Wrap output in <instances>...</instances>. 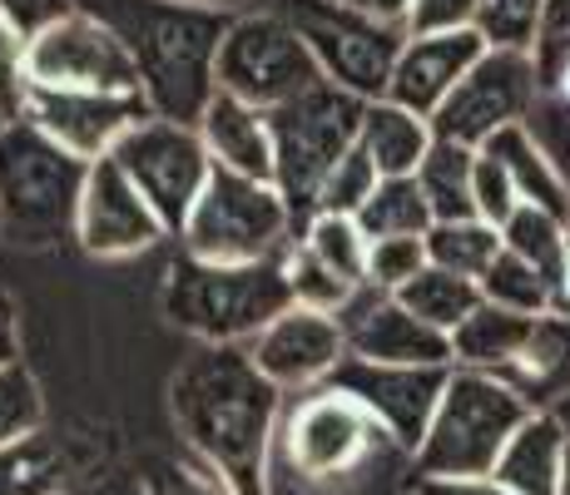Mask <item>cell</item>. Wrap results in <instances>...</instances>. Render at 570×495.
Masks as SVG:
<instances>
[{
	"label": "cell",
	"mask_w": 570,
	"mask_h": 495,
	"mask_svg": "<svg viewBox=\"0 0 570 495\" xmlns=\"http://www.w3.org/2000/svg\"><path fill=\"white\" fill-rule=\"evenodd\" d=\"M109 159L125 169V179L145 194V204L159 214L164 234L179 238L189 224L194 204L204 198L208 179H214V159H208L204 139L194 125H174V119H155L135 125Z\"/></svg>",
	"instance_id": "30bf717a"
},
{
	"label": "cell",
	"mask_w": 570,
	"mask_h": 495,
	"mask_svg": "<svg viewBox=\"0 0 570 495\" xmlns=\"http://www.w3.org/2000/svg\"><path fill=\"white\" fill-rule=\"evenodd\" d=\"M90 10L125 40L139 70V95L155 119L199 125L208 99L218 95V46L234 16L179 0H95Z\"/></svg>",
	"instance_id": "7a4b0ae2"
},
{
	"label": "cell",
	"mask_w": 570,
	"mask_h": 495,
	"mask_svg": "<svg viewBox=\"0 0 570 495\" xmlns=\"http://www.w3.org/2000/svg\"><path fill=\"white\" fill-rule=\"evenodd\" d=\"M481 288V303L491 307H507V313H521V317H546L556 313V283L546 273H535L525 258L501 248V258L487 268V278L476 283Z\"/></svg>",
	"instance_id": "4dcf8cb0"
},
{
	"label": "cell",
	"mask_w": 570,
	"mask_h": 495,
	"mask_svg": "<svg viewBox=\"0 0 570 495\" xmlns=\"http://www.w3.org/2000/svg\"><path fill=\"white\" fill-rule=\"evenodd\" d=\"M501 382H511L535 412H551L561 396H570V313L535 317L521 362Z\"/></svg>",
	"instance_id": "603a6c76"
},
{
	"label": "cell",
	"mask_w": 570,
	"mask_h": 495,
	"mask_svg": "<svg viewBox=\"0 0 570 495\" xmlns=\"http://www.w3.org/2000/svg\"><path fill=\"white\" fill-rule=\"evenodd\" d=\"M531 327H535V317H521V313H507V307L481 303L476 313L452 333V367L507 377V372L521 362Z\"/></svg>",
	"instance_id": "cb8c5ba5"
},
{
	"label": "cell",
	"mask_w": 570,
	"mask_h": 495,
	"mask_svg": "<svg viewBox=\"0 0 570 495\" xmlns=\"http://www.w3.org/2000/svg\"><path fill=\"white\" fill-rule=\"evenodd\" d=\"M535 99H541V80H535L531 55L487 50L466 70V80L452 90V99L432 115V129L446 145L487 149L501 129L525 125Z\"/></svg>",
	"instance_id": "7c38bea8"
},
{
	"label": "cell",
	"mask_w": 570,
	"mask_h": 495,
	"mask_svg": "<svg viewBox=\"0 0 570 495\" xmlns=\"http://www.w3.org/2000/svg\"><path fill=\"white\" fill-rule=\"evenodd\" d=\"M308 46L327 85L357 95V99H382L392 80L397 50L407 40L402 20L372 16L347 0H268Z\"/></svg>",
	"instance_id": "52a82bcc"
},
{
	"label": "cell",
	"mask_w": 570,
	"mask_h": 495,
	"mask_svg": "<svg viewBox=\"0 0 570 495\" xmlns=\"http://www.w3.org/2000/svg\"><path fill=\"white\" fill-rule=\"evenodd\" d=\"M90 164L40 135L30 119L0 129V238L16 248H55L75 238Z\"/></svg>",
	"instance_id": "277c9868"
},
{
	"label": "cell",
	"mask_w": 570,
	"mask_h": 495,
	"mask_svg": "<svg viewBox=\"0 0 570 495\" xmlns=\"http://www.w3.org/2000/svg\"><path fill=\"white\" fill-rule=\"evenodd\" d=\"M551 412H556V422H561V426H566V432H570V396H561V402H556V406H551Z\"/></svg>",
	"instance_id": "f907efd6"
},
{
	"label": "cell",
	"mask_w": 570,
	"mask_h": 495,
	"mask_svg": "<svg viewBox=\"0 0 570 495\" xmlns=\"http://www.w3.org/2000/svg\"><path fill=\"white\" fill-rule=\"evenodd\" d=\"M293 307L283 258L273 263H204L174 258L164 283V317L199 347H248L273 317Z\"/></svg>",
	"instance_id": "3957f363"
},
{
	"label": "cell",
	"mask_w": 570,
	"mask_h": 495,
	"mask_svg": "<svg viewBox=\"0 0 570 495\" xmlns=\"http://www.w3.org/2000/svg\"><path fill=\"white\" fill-rule=\"evenodd\" d=\"M367 99L337 90V85H317L313 95L293 99V105L273 109V189L283 194L293 214V228H308L317 214V194H323L327 174L357 149V129H363Z\"/></svg>",
	"instance_id": "8992f818"
},
{
	"label": "cell",
	"mask_w": 570,
	"mask_h": 495,
	"mask_svg": "<svg viewBox=\"0 0 570 495\" xmlns=\"http://www.w3.org/2000/svg\"><path fill=\"white\" fill-rule=\"evenodd\" d=\"M546 0H481L471 30L481 36L487 50H517L531 55L535 46V26H541Z\"/></svg>",
	"instance_id": "d590c367"
},
{
	"label": "cell",
	"mask_w": 570,
	"mask_h": 495,
	"mask_svg": "<svg viewBox=\"0 0 570 495\" xmlns=\"http://www.w3.org/2000/svg\"><path fill=\"white\" fill-rule=\"evenodd\" d=\"M317 85H327L323 70L278 10L258 6L234 16L224 46H218V95H234L273 115V109L313 95Z\"/></svg>",
	"instance_id": "9c48e42d"
},
{
	"label": "cell",
	"mask_w": 570,
	"mask_h": 495,
	"mask_svg": "<svg viewBox=\"0 0 570 495\" xmlns=\"http://www.w3.org/2000/svg\"><path fill=\"white\" fill-rule=\"evenodd\" d=\"M65 456L46 432L0 451V495H60Z\"/></svg>",
	"instance_id": "d6a6232c"
},
{
	"label": "cell",
	"mask_w": 570,
	"mask_h": 495,
	"mask_svg": "<svg viewBox=\"0 0 570 495\" xmlns=\"http://www.w3.org/2000/svg\"><path fill=\"white\" fill-rule=\"evenodd\" d=\"M347 337V357L382 362V367H452V337L412 317L392 293L357 288L337 313Z\"/></svg>",
	"instance_id": "e0dca14e"
},
{
	"label": "cell",
	"mask_w": 570,
	"mask_h": 495,
	"mask_svg": "<svg viewBox=\"0 0 570 495\" xmlns=\"http://www.w3.org/2000/svg\"><path fill=\"white\" fill-rule=\"evenodd\" d=\"M481 0H407L402 30L407 36H432V30H471Z\"/></svg>",
	"instance_id": "b9f144b4"
},
{
	"label": "cell",
	"mask_w": 570,
	"mask_h": 495,
	"mask_svg": "<svg viewBox=\"0 0 570 495\" xmlns=\"http://www.w3.org/2000/svg\"><path fill=\"white\" fill-rule=\"evenodd\" d=\"M26 80L30 90H75V95H139V70L125 40L109 30L90 6L70 10L26 40Z\"/></svg>",
	"instance_id": "8fae6325"
},
{
	"label": "cell",
	"mask_w": 570,
	"mask_h": 495,
	"mask_svg": "<svg viewBox=\"0 0 570 495\" xmlns=\"http://www.w3.org/2000/svg\"><path fill=\"white\" fill-rule=\"evenodd\" d=\"M70 10H80V0H0V20H6L20 40H36L40 30H50L55 20H65Z\"/></svg>",
	"instance_id": "ee69618b"
},
{
	"label": "cell",
	"mask_w": 570,
	"mask_h": 495,
	"mask_svg": "<svg viewBox=\"0 0 570 495\" xmlns=\"http://www.w3.org/2000/svg\"><path fill=\"white\" fill-rule=\"evenodd\" d=\"M426 268V238H377L367 244V283L363 288L397 293Z\"/></svg>",
	"instance_id": "f35d334b"
},
{
	"label": "cell",
	"mask_w": 570,
	"mask_h": 495,
	"mask_svg": "<svg viewBox=\"0 0 570 495\" xmlns=\"http://www.w3.org/2000/svg\"><path fill=\"white\" fill-rule=\"evenodd\" d=\"M194 129H199L214 169L273 184V129H268L263 109L244 105V99H234V95H214Z\"/></svg>",
	"instance_id": "ffe728a7"
},
{
	"label": "cell",
	"mask_w": 570,
	"mask_h": 495,
	"mask_svg": "<svg viewBox=\"0 0 570 495\" xmlns=\"http://www.w3.org/2000/svg\"><path fill=\"white\" fill-rule=\"evenodd\" d=\"M566 446H570V432L556 422V412H535L531 422L511 436V446L501 451L491 476L511 495H561Z\"/></svg>",
	"instance_id": "7402d4cb"
},
{
	"label": "cell",
	"mask_w": 570,
	"mask_h": 495,
	"mask_svg": "<svg viewBox=\"0 0 570 495\" xmlns=\"http://www.w3.org/2000/svg\"><path fill=\"white\" fill-rule=\"evenodd\" d=\"M531 65H535V80H541V95L561 90L570 80V0H546L541 26H535Z\"/></svg>",
	"instance_id": "8d00e7d4"
},
{
	"label": "cell",
	"mask_w": 570,
	"mask_h": 495,
	"mask_svg": "<svg viewBox=\"0 0 570 495\" xmlns=\"http://www.w3.org/2000/svg\"><path fill=\"white\" fill-rule=\"evenodd\" d=\"M298 244L313 253L323 268H333L347 288L367 283V234L357 228V218L347 214H313L308 228L298 234Z\"/></svg>",
	"instance_id": "f546056e"
},
{
	"label": "cell",
	"mask_w": 570,
	"mask_h": 495,
	"mask_svg": "<svg viewBox=\"0 0 570 495\" xmlns=\"http://www.w3.org/2000/svg\"><path fill=\"white\" fill-rule=\"evenodd\" d=\"M497 258H501V228L481 224V218L432 224V234H426V263H432V268L456 273V278L481 283Z\"/></svg>",
	"instance_id": "f1b7e54d"
},
{
	"label": "cell",
	"mask_w": 570,
	"mask_h": 495,
	"mask_svg": "<svg viewBox=\"0 0 570 495\" xmlns=\"http://www.w3.org/2000/svg\"><path fill=\"white\" fill-rule=\"evenodd\" d=\"M278 442L288 466L303 481H337L363 466L377 451V442H387V432L347 392L317 387V392H303V402L288 412Z\"/></svg>",
	"instance_id": "4fadbf2b"
},
{
	"label": "cell",
	"mask_w": 570,
	"mask_h": 495,
	"mask_svg": "<svg viewBox=\"0 0 570 495\" xmlns=\"http://www.w3.org/2000/svg\"><path fill=\"white\" fill-rule=\"evenodd\" d=\"M535 416V406L491 372L452 367L436 416L416 446V476H491L511 436Z\"/></svg>",
	"instance_id": "5b68a950"
},
{
	"label": "cell",
	"mask_w": 570,
	"mask_h": 495,
	"mask_svg": "<svg viewBox=\"0 0 570 495\" xmlns=\"http://www.w3.org/2000/svg\"><path fill=\"white\" fill-rule=\"evenodd\" d=\"M164 234L159 214L145 204V194L125 179L115 159L90 164L80 198V218H75V244L90 258H135V253L155 248Z\"/></svg>",
	"instance_id": "ac0fdd59"
},
{
	"label": "cell",
	"mask_w": 570,
	"mask_h": 495,
	"mask_svg": "<svg viewBox=\"0 0 570 495\" xmlns=\"http://www.w3.org/2000/svg\"><path fill=\"white\" fill-rule=\"evenodd\" d=\"M412 495H511L497 476H416Z\"/></svg>",
	"instance_id": "f6af8a7d"
},
{
	"label": "cell",
	"mask_w": 570,
	"mask_h": 495,
	"mask_svg": "<svg viewBox=\"0 0 570 495\" xmlns=\"http://www.w3.org/2000/svg\"><path fill=\"white\" fill-rule=\"evenodd\" d=\"M169 412L189 451L228 495H273L268 456L283 392L254 367L248 347H199L169 382Z\"/></svg>",
	"instance_id": "6da1fadb"
},
{
	"label": "cell",
	"mask_w": 570,
	"mask_h": 495,
	"mask_svg": "<svg viewBox=\"0 0 570 495\" xmlns=\"http://www.w3.org/2000/svg\"><path fill=\"white\" fill-rule=\"evenodd\" d=\"M446 377H452V367H382V362L347 357L327 387L347 392L387 432L392 446L416 456V446H422L426 426L436 416V402L446 392Z\"/></svg>",
	"instance_id": "5bb4252c"
},
{
	"label": "cell",
	"mask_w": 570,
	"mask_h": 495,
	"mask_svg": "<svg viewBox=\"0 0 570 495\" xmlns=\"http://www.w3.org/2000/svg\"><path fill=\"white\" fill-rule=\"evenodd\" d=\"M487 55L476 30H432V36H407L392 65L387 95L392 105L416 109V115L432 119L436 109L452 99V90L466 80V70Z\"/></svg>",
	"instance_id": "d6986e66"
},
{
	"label": "cell",
	"mask_w": 570,
	"mask_h": 495,
	"mask_svg": "<svg viewBox=\"0 0 570 495\" xmlns=\"http://www.w3.org/2000/svg\"><path fill=\"white\" fill-rule=\"evenodd\" d=\"M293 238H298V228H293L288 204L273 184L214 169L179 244L189 258L204 263H273L293 248Z\"/></svg>",
	"instance_id": "ba28073f"
},
{
	"label": "cell",
	"mask_w": 570,
	"mask_h": 495,
	"mask_svg": "<svg viewBox=\"0 0 570 495\" xmlns=\"http://www.w3.org/2000/svg\"><path fill=\"white\" fill-rule=\"evenodd\" d=\"M561 495H570V446H566V476H561Z\"/></svg>",
	"instance_id": "816d5d0a"
},
{
	"label": "cell",
	"mask_w": 570,
	"mask_h": 495,
	"mask_svg": "<svg viewBox=\"0 0 570 495\" xmlns=\"http://www.w3.org/2000/svg\"><path fill=\"white\" fill-rule=\"evenodd\" d=\"M145 495H228V491L204 471L184 466V461H149Z\"/></svg>",
	"instance_id": "7bdbcfd3"
},
{
	"label": "cell",
	"mask_w": 570,
	"mask_h": 495,
	"mask_svg": "<svg viewBox=\"0 0 570 495\" xmlns=\"http://www.w3.org/2000/svg\"><path fill=\"white\" fill-rule=\"evenodd\" d=\"M377 184H382L377 164H372L363 149H353L333 174H327L323 194H317V214H347V218H357L367 198L377 194Z\"/></svg>",
	"instance_id": "74e56055"
},
{
	"label": "cell",
	"mask_w": 570,
	"mask_h": 495,
	"mask_svg": "<svg viewBox=\"0 0 570 495\" xmlns=\"http://www.w3.org/2000/svg\"><path fill=\"white\" fill-rule=\"evenodd\" d=\"M566 244H570V224L556 214H546V208H531L521 204L517 214L507 218V228H501V248L525 258L535 273H546V278H561V263H566Z\"/></svg>",
	"instance_id": "1f68e13d"
},
{
	"label": "cell",
	"mask_w": 570,
	"mask_h": 495,
	"mask_svg": "<svg viewBox=\"0 0 570 495\" xmlns=\"http://www.w3.org/2000/svg\"><path fill=\"white\" fill-rule=\"evenodd\" d=\"M416 184H422L436 224L476 218V204H471V184H476V149H462V145L436 139L432 154L422 159V169H416Z\"/></svg>",
	"instance_id": "4316f807"
},
{
	"label": "cell",
	"mask_w": 570,
	"mask_h": 495,
	"mask_svg": "<svg viewBox=\"0 0 570 495\" xmlns=\"http://www.w3.org/2000/svg\"><path fill=\"white\" fill-rule=\"evenodd\" d=\"M155 109L145 105V95H75V90H30L26 95V119L50 135L60 149H70L75 159L100 164L119 149V139Z\"/></svg>",
	"instance_id": "2e32d148"
},
{
	"label": "cell",
	"mask_w": 570,
	"mask_h": 495,
	"mask_svg": "<svg viewBox=\"0 0 570 495\" xmlns=\"http://www.w3.org/2000/svg\"><path fill=\"white\" fill-rule=\"evenodd\" d=\"M283 278H288L293 307H313V313H333V317L343 313V307L353 303V293H357V288H347L333 268H323V263H317L298 238H293V248L283 253Z\"/></svg>",
	"instance_id": "e575fe53"
},
{
	"label": "cell",
	"mask_w": 570,
	"mask_h": 495,
	"mask_svg": "<svg viewBox=\"0 0 570 495\" xmlns=\"http://www.w3.org/2000/svg\"><path fill=\"white\" fill-rule=\"evenodd\" d=\"M347 6H363V10H372V16L402 20V10H407V0H347Z\"/></svg>",
	"instance_id": "c3c4849f"
},
{
	"label": "cell",
	"mask_w": 570,
	"mask_h": 495,
	"mask_svg": "<svg viewBox=\"0 0 570 495\" xmlns=\"http://www.w3.org/2000/svg\"><path fill=\"white\" fill-rule=\"evenodd\" d=\"M481 154H491V159L507 169V179H511V189H517L521 204H531V208H546V214H556V218H566L570 224V194H566V184H561V174L551 169V159H546V149L531 139V129L517 125V129H501L497 139H491Z\"/></svg>",
	"instance_id": "d4e9b609"
},
{
	"label": "cell",
	"mask_w": 570,
	"mask_h": 495,
	"mask_svg": "<svg viewBox=\"0 0 570 495\" xmlns=\"http://www.w3.org/2000/svg\"><path fill=\"white\" fill-rule=\"evenodd\" d=\"M179 6H199V10H218V16H244V10H258V0H179Z\"/></svg>",
	"instance_id": "7dc6e473"
},
{
	"label": "cell",
	"mask_w": 570,
	"mask_h": 495,
	"mask_svg": "<svg viewBox=\"0 0 570 495\" xmlns=\"http://www.w3.org/2000/svg\"><path fill=\"white\" fill-rule=\"evenodd\" d=\"M46 432V396L26 362L0 367V451Z\"/></svg>",
	"instance_id": "836d02e7"
},
{
	"label": "cell",
	"mask_w": 570,
	"mask_h": 495,
	"mask_svg": "<svg viewBox=\"0 0 570 495\" xmlns=\"http://www.w3.org/2000/svg\"><path fill=\"white\" fill-rule=\"evenodd\" d=\"M20 362V313L10 303V293H0V367Z\"/></svg>",
	"instance_id": "bcb514c9"
},
{
	"label": "cell",
	"mask_w": 570,
	"mask_h": 495,
	"mask_svg": "<svg viewBox=\"0 0 570 495\" xmlns=\"http://www.w3.org/2000/svg\"><path fill=\"white\" fill-rule=\"evenodd\" d=\"M392 297H397L412 317H422L426 327H436V333H446V337H452L456 327H462L466 317L481 307V288H476V283L456 278V273H446V268H432V263H426L407 288H397Z\"/></svg>",
	"instance_id": "484cf974"
},
{
	"label": "cell",
	"mask_w": 570,
	"mask_h": 495,
	"mask_svg": "<svg viewBox=\"0 0 570 495\" xmlns=\"http://www.w3.org/2000/svg\"><path fill=\"white\" fill-rule=\"evenodd\" d=\"M556 313H570V244H566L561 278H556Z\"/></svg>",
	"instance_id": "681fc988"
},
{
	"label": "cell",
	"mask_w": 570,
	"mask_h": 495,
	"mask_svg": "<svg viewBox=\"0 0 570 495\" xmlns=\"http://www.w3.org/2000/svg\"><path fill=\"white\" fill-rule=\"evenodd\" d=\"M432 224V204H426L416 179H382L377 194L357 214V228L367 234V244H377V238H426Z\"/></svg>",
	"instance_id": "83f0119b"
},
{
	"label": "cell",
	"mask_w": 570,
	"mask_h": 495,
	"mask_svg": "<svg viewBox=\"0 0 570 495\" xmlns=\"http://www.w3.org/2000/svg\"><path fill=\"white\" fill-rule=\"evenodd\" d=\"M248 357L278 392H317L347 362V337L333 313L288 307L248 343Z\"/></svg>",
	"instance_id": "9a60e30c"
},
{
	"label": "cell",
	"mask_w": 570,
	"mask_h": 495,
	"mask_svg": "<svg viewBox=\"0 0 570 495\" xmlns=\"http://www.w3.org/2000/svg\"><path fill=\"white\" fill-rule=\"evenodd\" d=\"M471 204H476L481 224H491V228H507V218L521 208V198H517V189H511L507 169H501L491 154H481V149H476V184H471Z\"/></svg>",
	"instance_id": "60d3db41"
},
{
	"label": "cell",
	"mask_w": 570,
	"mask_h": 495,
	"mask_svg": "<svg viewBox=\"0 0 570 495\" xmlns=\"http://www.w3.org/2000/svg\"><path fill=\"white\" fill-rule=\"evenodd\" d=\"M0 244H6V238H0Z\"/></svg>",
	"instance_id": "f5cc1de1"
},
{
	"label": "cell",
	"mask_w": 570,
	"mask_h": 495,
	"mask_svg": "<svg viewBox=\"0 0 570 495\" xmlns=\"http://www.w3.org/2000/svg\"><path fill=\"white\" fill-rule=\"evenodd\" d=\"M432 145H436V129L426 115L392 105V99H367L363 105L357 149L377 164L382 179H416V169L432 154Z\"/></svg>",
	"instance_id": "44dd1931"
},
{
	"label": "cell",
	"mask_w": 570,
	"mask_h": 495,
	"mask_svg": "<svg viewBox=\"0 0 570 495\" xmlns=\"http://www.w3.org/2000/svg\"><path fill=\"white\" fill-rule=\"evenodd\" d=\"M525 129H531V139L546 149V159H551V169L561 174V184L570 194V99L541 95L535 109L525 115Z\"/></svg>",
	"instance_id": "ab89813d"
},
{
	"label": "cell",
	"mask_w": 570,
	"mask_h": 495,
	"mask_svg": "<svg viewBox=\"0 0 570 495\" xmlns=\"http://www.w3.org/2000/svg\"><path fill=\"white\" fill-rule=\"evenodd\" d=\"M0 129H6V125H0Z\"/></svg>",
	"instance_id": "db71d44e"
}]
</instances>
